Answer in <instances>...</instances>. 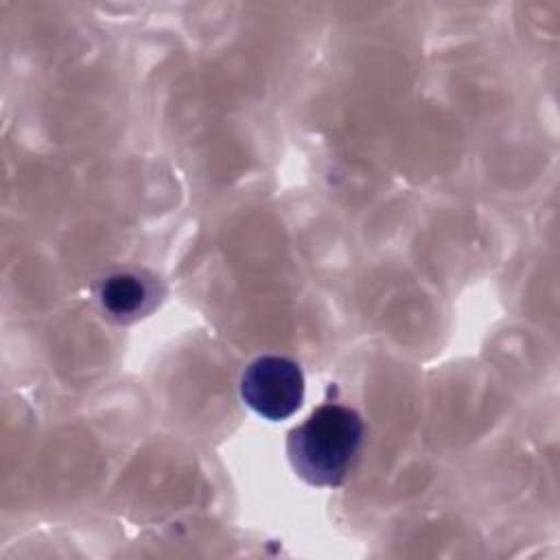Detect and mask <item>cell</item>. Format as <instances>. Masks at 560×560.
<instances>
[{
    "label": "cell",
    "mask_w": 560,
    "mask_h": 560,
    "mask_svg": "<svg viewBox=\"0 0 560 560\" xmlns=\"http://www.w3.org/2000/svg\"><path fill=\"white\" fill-rule=\"evenodd\" d=\"M361 440V416L350 407L326 402L287 433V455L295 475L308 486L335 488L346 479Z\"/></svg>",
    "instance_id": "1"
},
{
    "label": "cell",
    "mask_w": 560,
    "mask_h": 560,
    "mask_svg": "<svg viewBox=\"0 0 560 560\" xmlns=\"http://www.w3.org/2000/svg\"><path fill=\"white\" fill-rule=\"evenodd\" d=\"M241 398L265 420H284L302 407V368L287 357H258L245 368L241 376Z\"/></svg>",
    "instance_id": "2"
},
{
    "label": "cell",
    "mask_w": 560,
    "mask_h": 560,
    "mask_svg": "<svg viewBox=\"0 0 560 560\" xmlns=\"http://www.w3.org/2000/svg\"><path fill=\"white\" fill-rule=\"evenodd\" d=\"M162 295L164 287L160 278L147 269H118L96 287L98 306L118 324H131L151 315L162 302Z\"/></svg>",
    "instance_id": "3"
}]
</instances>
